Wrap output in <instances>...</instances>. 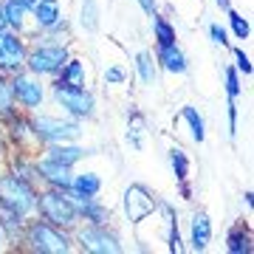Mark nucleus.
I'll return each instance as SVG.
<instances>
[{
  "instance_id": "nucleus-1",
  "label": "nucleus",
  "mask_w": 254,
  "mask_h": 254,
  "mask_svg": "<svg viewBox=\"0 0 254 254\" xmlns=\"http://www.w3.org/2000/svg\"><path fill=\"white\" fill-rule=\"evenodd\" d=\"M0 203L9 209L14 218H20V215H26L28 209L34 206V192H31V187H28L23 178H17V175H6V178H0Z\"/></svg>"
},
{
  "instance_id": "nucleus-2",
  "label": "nucleus",
  "mask_w": 254,
  "mask_h": 254,
  "mask_svg": "<svg viewBox=\"0 0 254 254\" xmlns=\"http://www.w3.org/2000/svg\"><path fill=\"white\" fill-rule=\"evenodd\" d=\"M40 212H43L51 223H57V226H73V223H76V209H73L71 198L63 195V192L40 195Z\"/></svg>"
},
{
  "instance_id": "nucleus-3",
  "label": "nucleus",
  "mask_w": 254,
  "mask_h": 254,
  "mask_svg": "<svg viewBox=\"0 0 254 254\" xmlns=\"http://www.w3.org/2000/svg\"><path fill=\"white\" fill-rule=\"evenodd\" d=\"M155 206H158V203H155L153 192L147 190V187H141V184H133V187L125 192V212L133 223H141L147 215H153Z\"/></svg>"
},
{
  "instance_id": "nucleus-4",
  "label": "nucleus",
  "mask_w": 254,
  "mask_h": 254,
  "mask_svg": "<svg viewBox=\"0 0 254 254\" xmlns=\"http://www.w3.org/2000/svg\"><path fill=\"white\" fill-rule=\"evenodd\" d=\"M54 96H57V102H60L63 108H68L71 113H76V116H88V113L93 110V96L88 91H82V88H73V85L57 82L54 85Z\"/></svg>"
},
{
  "instance_id": "nucleus-5",
  "label": "nucleus",
  "mask_w": 254,
  "mask_h": 254,
  "mask_svg": "<svg viewBox=\"0 0 254 254\" xmlns=\"http://www.w3.org/2000/svg\"><path fill=\"white\" fill-rule=\"evenodd\" d=\"M65 63H68V57H65L63 46H43L37 51H31V57H28V68L34 73H54Z\"/></svg>"
},
{
  "instance_id": "nucleus-6",
  "label": "nucleus",
  "mask_w": 254,
  "mask_h": 254,
  "mask_svg": "<svg viewBox=\"0 0 254 254\" xmlns=\"http://www.w3.org/2000/svg\"><path fill=\"white\" fill-rule=\"evenodd\" d=\"M28 237H31V246L40 249V252H48V254H65L68 252V240H65L60 232H54L51 226H46V223H34L31 232H28Z\"/></svg>"
},
{
  "instance_id": "nucleus-7",
  "label": "nucleus",
  "mask_w": 254,
  "mask_h": 254,
  "mask_svg": "<svg viewBox=\"0 0 254 254\" xmlns=\"http://www.w3.org/2000/svg\"><path fill=\"white\" fill-rule=\"evenodd\" d=\"M34 133L43 138H51V141H68V138H76L79 136V127L73 122H60V119H37L34 122Z\"/></svg>"
},
{
  "instance_id": "nucleus-8",
  "label": "nucleus",
  "mask_w": 254,
  "mask_h": 254,
  "mask_svg": "<svg viewBox=\"0 0 254 254\" xmlns=\"http://www.w3.org/2000/svg\"><path fill=\"white\" fill-rule=\"evenodd\" d=\"M79 243L88 249V252H99V254H119L122 246L116 243V237L108 235L102 226H93V229H82L79 232Z\"/></svg>"
},
{
  "instance_id": "nucleus-9",
  "label": "nucleus",
  "mask_w": 254,
  "mask_h": 254,
  "mask_svg": "<svg viewBox=\"0 0 254 254\" xmlns=\"http://www.w3.org/2000/svg\"><path fill=\"white\" fill-rule=\"evenodd\" d=\"M26 60V51H23V43H20L14 34H6L0 31V68L6 71H14L20 68V63Z\"/></svg>"
},
{
  "instance_id": "nucleus-10",
  "label": "nucleus",
  "mask_w": 254,
  "mask_h": 254,
  "mask_svg": "<svg viewBox=\"0 0 254 254\" xmlns=\"http://www.w3.org/2000/svg\"><path fill=\"white\" fill-rule=\"evenodd\" d=\"M11 93H14V99H20L26 108H37V105L43 102V88H40V82L28 79V76H17V79L11 82Z\"/></svg>"
},
{
  "instance_id": "nucleus-11",
  "label": "nucleus",
  "mask_w": 254,
  "mask_h": 254,
  "mask_svg": "<svg viewBox=\"0 0 254 254\" xmlns=\"http://www.w3.org/2000/svg\"><path fill=\"white\" fill-rule=\"evenodd\" d=\"M40 175L43 178H48L51 184H57V187H63V190H68L71 187V167L68 164H60V161H43L40 164Z\"/></svg>"
},
{
  "instance_id": "nucleus-12",
  "label": "nucleus",
  "mask_w": 254,
  "mask_h": 254,
  "mask_svg": "<svg viewBox=\"0 0 254 254\" xmlns=\"http://www.w3.org/2000/svg\"><path fill=\"white\" fill-rule=\"evenodd\" d=\"M34 17L37 26L57 28L60 26V3L57 0H34Z\"/></svg>"
},
{
  "instance_id": "nucleus-13",
  "label": "nucleus",
  "mask_w": 254,
  "mask_h": 254,
  "mask_svg": "<svg viewBox=\"0 0 254 254\" xmlns=\"http://www.w3.org/2000/svg\"><path fill=\"white\" fill-rule=\"evenodd\" d=\"M212 240V223H209V215L206 212H198L192 218V249L195 252H203Z\"/></svg>"
},
{
  "instance_id": "nucleus-14",
  "label": "nucleus",
  "mask_w": 254,
  "mask_h": 254,
  "mask_svg": "<svg viewBox=\"0 0 254 254\" xmlns=\"http://www.w3.org/2000/svg\"><path fill=\"white\" fill-rule=\"evenodd\" d=\"M158 63L173 73H184L187 71V57L178 51V46H158Z\"/></svg>"
},
{
  "instance_id": "nucleus-15",
  "label": "nucleus",
  "mask_w": 254,
  "mask_h": 254,
  "mask_svg": "<svg viewBox=\"0 0 254 254\" xmlns=\"http://www.w3.org/2000/svg\"><path fill=\"white\" fill-rule=\"evenodd\" d=\"M82 155H88V153H85L82 147H71V144H54L48 150V158H51V161L68 164V167H71L73 161H79Z\"/></svg>"
},
{
  "instance_id": "nucleus-16",
  "label": "nucleus",
  "mask_w": 254,
  "mask_h": 254,
  "mask_svg": "<svg viewBox=\"0 0 254 254\" xmlns=\"http://www.w3.org/2000/svg\"><path fill=\"white\" fill-rule=\"evenodd\" d=\"M181 116L187 119V122H190V127H192V138H195V141H203V138H206V125H203V116H200L198 110L192 108V105H187V108L181 110Z\"/></svg>"
},
{
  "instance_id": "nucleus-17",
  "label": "nucleus",
  "mask_w": 254,
  "mask_h": 254,
  "mask_svg": "<svg viewBox=\"0 0 254 254\" xmlns=\"http://www.w3.org/2000/svg\"><path fill=\"white\" fill-rule=\"evenodd\" d=\"M71 187H73V192H79V195H96L99 187H102V181L93 173H85V175L71 178Z\"/></svg>"
},
{
  "instance_id": "nucleus-18",
  "label": "nucleus",
  "mask_w": 254,
  "mask_h": 254,
  "mask_svg": "<svg viewBox=\"0 0 254 254\" xmlns=\"http://www.w3.org/2000/svg\"><path fill=\"white\" fill-rule=\"evenodd\" d=\"M170 161H173L175 178L181 184H187V178H190V158H187V153H184L181 147H173L170 150Z\"/></svg>"
},
{
  "instance_id": "nucleus-19",
  "label": "nucleus",
  "mask_w": 254,
  "mask_h": 254,
  "mask_svg": "<svg viewBox=\"0 0 254 254\" xmlns=\"http://www.w3.org/2000/svg\"><path fill=\"white\" fill-rule=\"evenodd\" d=\"M82 76H85V68H82L79 60H71V63L63 65V85H73V88H79L82 85Z\"/></svg>"
},
{
  "instance_id": "nucleus-20",
  "label": "nucleus",
  "mask_w": 254,
  "mask_h": 254,
  "mask_svg": "<svg viewBox=\"0 0 254 254\" xmlns=\"http://www.w3.org/2000/svg\"><path fill=\"white\" fill-rule=\"evenodd\" d=\"M82 26H85V31H96L99 28V6H96V0H82Z\"/></svg>"
},
{
  "instance_id": "nucleus-21",
  "label": "nucleus",
  "mask_w": 254,
  "mask_h": 254,
  "mask_svg": "<svg viewBox=\"0 0 254 254\" xmlns=\"http://www.w3.org/2000/svg\"><path fill=\"white\" fill-rule=\"evenodd\" d=\"M153 28H155V37H158V46H175V31L167 20L155 17L153 20Z\"/></svg>"
},
{
  "instance_id": "nucleus-22",
  "label": "nucleus",
  "mask_w": 254,
  "mask_h": 254,
  "mask_svg": "<svg viewBox=\"0 0 254 254\" xmlns=\"http://www.w3.org/2000/svg\"><path fill=\"white\" fill-rule=\"evenodd\" d=\"M136 65H138V76L147 82V85H153L155 82V65H153V57L147 54V51H141V54L136 57Z\"/></svg>"
},
{
  "instance_id": "nucleus-23",
  "label": "nucleus",
  "mask_w": 254,
  "mask_h": 254,
  "mask_svg": "<svg viewBox=\"0 0 254 254\" xmlns=\"http://www.w3.org/2000/svg\"><path fill=\"white\" fill-rule=\"evenodd\" d=\"M23 11H26V6H23L20 0H9V3L3 6V17H6L9 26H17L20 28V23H23Z\"/></svg>"
},
{
  "instance_id": "nucleus-24",
  "label": "nucleus",
  "mask_w": 254,
  "mask_h": 254,
  "mask_svg": "<svg viewBox=\"0 0 254 254\" xmlns=\"http://www.w3.org/2000/svg\"><path fill=\"white\" fill-rule=\"evenodd\" d=\"M226 14H229V23H232V31H235V37H237V40H246V37H249V31H252V28H249V20H246L243 14L232 11V9H229Z\"/></svg>"
},
{
  "instance_id": "nucleus-25",
  "label": "nucleus",
  "mask_w": 254,
  "mask_h": 254,
  "mask_svg": "<svg viewBox=\"0 0 254 254\" xmlns=\"http://www.w3.org/2000/svg\"><path fill=\"white\" fill-rule=\"evenodd\" d=\"M130 130H127V138H130V144L136 147V150H141V133H144V119L138 116V113H133L130 116Z\"/></svg>"
},
{
  "instance_id": "nucleus-26",
  "label": "nucleus",
  "mask_w": 254,
  "mask_h": 254,
  "mask_svg": "<svg viewBox=\"0 0 254 254\" xmlns=\"http://www.w3.org/2000/svg\"><path fill=\"white\" fill-rule=\"evenodd\" d=\"M229 252L232 254H246L249 252V237L240 235V232H232V235H229Z\"/></svg>"
},
{
  "instance_id": "nucleus-27",
  "label": "nucleus",
  "mask_w": 254,
  "mask_h": 254,
  "mask_svg": "<svg viewBox=\"0 0 254 254\" xmlns=\"http://www.w3.org/2000/svg\"><path fill=\"white\" fill-rule=\"evenodd\" d=\"M226 91H229V99H237L240 96V79H237L235 68H226Z\"/></svg>"
},
{
  "instance_id": "nucleus-28",
  "label": "nucleus",
  "mask_w": 254,
  "mask_h": 254,
  "mask_svg": "<svg viewBox=\"0 0 254 254\" xmlns=\"http://www.w3.org/2000/svg\"><path fill=\"white\" fill-rule=\"evenodd\" d=\"M11 102H14L11 85H6V82L0 79V110H3V113H6V110H11Z\"/></svg>"
},
{
  "instance_id": "nucleus-29",
  "label": "nucleus",
  "mask_w": 254,
  "mask_h": 254,
  "mask_svg": "<svg viewBox=\"0 0 254 254\" xmlns=\"http://www.w3.org/2000/svg\"><path fill=\"white\" fill-rule=\"evenodd\" d=\"M209 34H212V43H218V46H226V31H223L218 23H212V26H209Z\"/></svg>"
},
{
  "instance_id": "nucleus-30",
  "label": "nucleus",
  "mask_w": 254,
  "mask_h": 254,
  "mask_svg": "<svg viewBox=\"0 0 254 254\" xmlns=\"http://www.w3.org/2000/svg\"><path fill=\"white\" fill-rule=\"evenodd\" d=\"M105 82H110V85L125 82V71H122V68H108V73H105Z\"/></svg>"
},
{
  "instance_id": "nucleus-31",
  "label": "nucleus",
  "mask_w": 254,
  "mask_h": 254,
  "mask_svg": "<svg viewBox=\"0 0 254 254\" xmlns=\"http://www.w3.org/2000/svg\"><path fill=\"white\" fill-rule=\"evenodd\" d=\"M235 57H237V68H240L243 73H252V63H249V57H246L243 51H240V48L235 51Z\"/></svg>"
},
{
  "instance_id": "nucleus-32",
  "label": "nucleus",
  "mask_w": 254,
  "mask_h": 254,
  "mask_svg": "<svg viewBox=\"0 0 254 254\" xmlns=\"http://www.w3.org/2000/svg\"><path fill=\"white\" fill-rule=\"evenodd\" d=\"M138 3H141V9H144L150 17H155V0H138Z\"/></svg>"
},
{
  "instance_id": "nucleus-33",
  "label": "nucleus",
  "mask_w": 254,
  "mask_h": 254,
  "mask_svg": "<svg viewBox=\"0 0 254 254\" xmlns=\"http://www.w3.org/2000/svg\"><path fill=\"white\" fill-rule=\"evenodd\" d=\"M215 3H218V6H220L223 11H229V0H215Z\"/></svg>"
},
{
  "instance_id": "nucleus-34",
  "label": "nucleus",
  "mask_w": 254,
  "mask_h": 254,
  "mask_svg": "<svg viewBox=\"0 0 254 254\" xmlns=\"http://www.w3.org/2000/svg\"><path fill=\"white\" fill-rule=\"evenodd\" d=\"M6 26V17H3V6H0V28Z\"/></svg>"
},
{
  "instance_id": "nucleus-35",
  "label": "nucleus",
  "mask_w": 254,
  "mask_h": 254,
  "mask_svg": "<svg viewBox=\"0 0 254 254\" xmlns=\"http://www.w3.org/2000/svg\"><path fill=\"white\" fill-rule=\"evenodd\" d=\"M20 3H23V6H34V0H20Z\"/></svg>"
},
{
  "instance_id": "nucleus-36",
  "label": "nucleus",
  "mask_w": 254,
  "mask_h": 254,
  "mask_svg": "<svg viewBox=\"0 0 254 254\" xmlns=\"http://www.w3.org/2000/svg\"><path fill=\"white\" fill-rule=\"evenodd\" d=\"M0 240H3V232H0Z\"/></svg>"
}]
</instances>
